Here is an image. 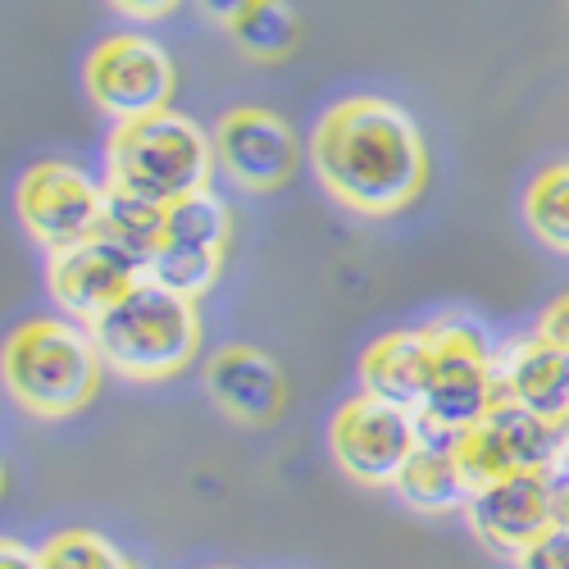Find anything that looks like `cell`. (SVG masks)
Segmentation results:
<instances>
[{
	"instance_id": "6da1fadb",
	"label": "cell",
	"mask_w": 569,
	"mask_h": 569,
	"mask_svg": "<svg viewBox=\"0 0 569 569\" xmlns=\"http://www.w3.org/2000/svg\"><path fill=\"white\" fill-rule=\"evenodd\" d=\"M310 164L328 197L365 219L406 210L429 178L419 123L383 97H347L328 106L310 137Z\"/></svg>"
},
{
	"instance_id": "7a4b0ae2",
	"label": "cell",
	"mask_w": 569,
	"mask_h": 569,
	"mask_svg": "<svg viewBox=\"0 0 569 569\" xmlns=\"http://www.w3.org/2000/svg\"><path fill=\"white\" fill-rule=\"evenodd\" d=\"M101 351L91 328H78L69 319H28L19 323L6 351H0V383L10 397L41 415V419H64L78 415L101 388Z\"/></svg>"
},
{
	"instance_id": "3957f363",
	"label": "cell",
	"mask_w": 569,
	"mask_h": 569,
	"mask_svg": "<svg viewBox=\"0 0 569 569\" xmlns=\"http://www.w3.org/2000/svg\"><path fill=\"white\" fill-rule=\"evenodd\" d=\"M97 338L101 360L132 378V383H160L182 373L201 351V315L197 301H187L156 278H141L137 288L110 306L97 323H87Z\"/></svg>"
},
{
	"instance_id": "277c9868",
	"label": "cell",
	"mask_w": 569,
	"mask_h": 569,
	"mask_svg": "<svg viewBox=\"0 0 569 569\" xmlns=\"http://www.w3.org/2000/svg\"><path fill=\"white\" fill-rule=\"evenodd\" d=\"M214 173V137L201 132L178 110H160L147 119L119 123L110 137V182L173 206L192 192H210Z\"/></svg>"
},
{
	"instance_id": "5b68a950",
	"label": "cell",
	"mask_w": 569,
	"mask_h": 569,
	"mask_svg": "<svg viewBox=\"0 0 569 569\" xmlns=\"http://www.w3.org/2000/svg\"><path fill=\"white\" fill-rule=\"evenodd\" d=\"M429 342H433L429 392H423V406L415 415L423 429L460 438L501 401L497 397V351L483 338V328L469 319L429 323Z\"/></svg>"
},
{
	"instance_id": "8992f818",
	"label": "cell",
	"mask_w": 569,
	"mask_h": 569,
	"mask_svg": "<svg viewBox=\"0 0 569 569\" xmlns=\"http://www.w3.org/2000/svg\"><path fill=\"white\" fill-rule=\"evenodd\" d=\"M565 438H569V423H551L515 401H497L473 429H465L456 438V460L465 469L469 488L479 492V488L510 479V473H525V469L551 473L565 451Z\"/></svg>"
},
{
	"instance_id": "52a82bcc",
	"label": "cell",
	"mask_w": 569,
	"mask_h": 569,
	"mask_svg": "<svg viewBox=\"0 0 569 569\" xmlns=\"http://www.w3.org/2000/svg\"><path fill=\"white\" fill-rule=\"evenodd\" d=\"M82 82H87L91 106H101L119 123H132V119L169 110L173 60L151 37L119 32L91 46V56L82 64Z\"/></svg>"
},
{
	"instance_id": "ba28073f",
	"label": "cell",
	"mask_w": 569,
	"mask_h": 569,
	"mask_svg": "<svg viewBox=\"0 0 569 569\" xmlns=\"http://www.w3.org/2000/svg\"><path fill=\"white\" fill-rule=\"evenodd\" d=\"M328 442H333L338 465L356 483L392 488L397 473L406 469V460L419 447V415L406 406H392L383 397L360 392L333 415Z\"/></svg>"
},
{
	"instance_id": "9c48e42d",
	"label": "cell",
	"mask_w": 569,
	"mask_h": 569,
	"mask_svg": "<svg viewBox=\"0 0 569 569\" xmlns=\"http://www.w3.org/2000/svg\"><path fill=\"white\" fill-rule=\"evenodd\" d=\"M101 201H106V187H97L82 169L64 160L32 164L14 192L19 219L46 256L69 251L87 242V237H101Z\"/></svg>"
},
{
	"instance_id": "30bf717a",
	"label": "cell",
	"mask_w": 569,
	"mask_h": 569,
	"mask_svg": "<svg viewBox=\"0 0 569 569\" xmlns=\"http://www.w3.org/2000/svg\"><path fill=\"white\" fill-rule=\"evenodd\" d=\"M147 264L123 247H114L110 237H87V242L46 256V288H51L56 306L73 319L97 323L110 306H119L141 278H147Z\"/></svg>"
},
{
	"instance_id": "8fae6325",
	"label": "cell",
	"mask_w": 569,
	"mask_h": 569,
	"mask_svg": "<svg viewBox=\"0 0 569 569\" xmlns=\"http://www.w3.org/2000/svg\"><path fill=\"white\" fill-rule=\"evenodd\" d=\"M297 160L301 141L288 128V119H278L273 110L237 106L214 128V164L242 192H278L297 173Z\"/></svg>"
},
{
	"instance_id": "7c38bea8",
	"label": "cell",
	"mask_w": 569,
	"mask_h": 569,
	"mask_svg": "<svg viewBox=\"0 0 569 569\" xmlns=\"http://www.w3.org/2000/svg\"><path fill=\"white\" fill-rule=\"evenodd\" d=\"M465 515H469V529L479 533L492 551L519 556L560 519L556 483H551V473H542V469L510 473V479H497V483L473 492Z\"/></svg>"
},
{
	"instance_id": "4fadbf2b",
	"label": "cell",
	"mask_w": 569,
	"mask_h": 569,
	"mask_svg": "<svg viewBox=\"0 0 569 569\" xmlns=\"http://www.w3.org/2000/svg\"><path fill=\"white\" fill-rule=\"evenodd\" d=\"M206 392L228 419L260 429V423H273L282 415L288 378L260 347H223L206 365Z\"/></svg>"
},
{
	"instance_id": "5bb4252c",
	"label": "cell",
	"mask_w": 569,
	"mask_h": 569,
	"mask_svg": "<svg viewBox=\"0 0 569 569\" xmlns=\"http://www.w3.org/2000/svg\"><path fill=\"white\" fill-rule=\"evenodd\" d=\"M497 397L551 423H569V356L542 333L506 342L497 351Z\"/></svg>"
},
{
	"instance_id": "9a60e30c",
	"label": "cell",
	"mask_w": 569,
	"mask_h": 569,
	"mask_svg": "<svg viewBox=\"0 0 569 569\" xmlns=\"http://www.w3.org/2000/svg\"><path fill=\"white\" fill-rule=\"evenodd\" d=\"M429 369H433V342L429 328H397L383 333L360 360V383L369 397H383L392 406L419 410L429 392Z\"/></svg>"
},
{
	"instance_id": "2e32d148",
	"label": "cell",
	"mask_w": 569,
	"mask_h": 569,
	"mask_svg": "<svg viewBox=\"0 0 569 569\" xmlns=\"http://www.w3.org/2000/svg\"><path fill=\"white\" fill-rule=\"evenodd\" d=\"M392 488L401 492L406 506L429 510V515L465 510L469 497H473L465 469L456 460V438L451 433H438V429H423V423H419V447L406 460V469L397 473Z\"/></svg>"
},
{
	"instance_id": "e0dca14e",
	"label": "cell",
	"mask_w": 569,
	"mask_h": 569,
	"mask_svg": "<svg viewBox=\"0 0 569 569\" xmlns=\"http://www.w3.org/2000/svg\"><path fill=\"white\" fill-rule=\"evenodd\" d=\"M164 210L160 201L132 192L123 182H106V201H101V237H110L114 247L151 260L164 242ZM151 269V264H147Z\"/></svg>"
},
{
	"instance_id": "ac0fdd59",
	"label": "cell",
	"mask_w": 569,
	"mask_h": 569,
	"mask_svg": "<svg viewBox=\"0 0 569 569\" xmlns=\"http://www.w3.org/2000/svg\"><path fill=\"white\" fill-rule=\"evenodd\" d=\"M228 37L251 60H288L301 41V19L288 0H256V6L228 23Z\"/></svg>"
},
{
	"instance_id": "d6986e66",
	"label": "cell",
	"mask_w": 569,
	"mask_h": 569,
	"mask_svg": "<svg viewBox=\"0 0 569 569\" xmlns=\"http://www.w3.org/2000/svg\"><path fill=\"white\" fill-rule=\"evenodd\" d=\"M525 219L542 247L569 256V160L538 169L525 192Z\"/></svg>"
},
{
	"instance_id": "ffe728a7",
	"label": "cell",
	"mask_w": 569,
	"mask_h": 569,
	"mask_svg": "<svg viewBox=\"0 0 569 569\" xmlns=\"http://www.w3.org/2000/svg\"><path fill=\"white\" fill-rule=\"evenodd\" d=\"M228 206L214 192H192L164 210V242L173 247H210V251H228ZM160 242V247H164Z\"/></svg>"
},
{
	"instance_id": "44dd1931",
	"label": "cell",
	"mask_w": 569,
	"mask_h": 569,
	"mask_svg": "<svg viewBox=\"0 0 569 569\" xmlns=\"http://www.w3.org/2000/svg\"><path fill=\"white\" fill-rule=\"evenodd\" d=\"M223 273V251H210V247H173L164 242L156 256H151V269L147 278H156L160 288L187 297V301H197L206 297L214 282Z\"/></svg>"
},
{
	"instance_id": "7402d4cb",
	"label": "cell",
	"mask_w": 569,
	"mask_h": 569,
	"mask_svg": "<svg viewBox=\"0 0 569 569\" xmlns=\"http://www.w3.org/2000/svg\"><path fill=\"white\" fill-rule=\"evenodd\" d=\"M41 569H132L128 556L91 529H64L37 551Z\"/></svg>"
},
{
	"instance_id": "603a6c76",
	"label": "cell",
	"mask_w": 569,
	"mask_h": 569,
	"mask_svg": "<svg viewBox=\"0 0 569 569\" xmlns=\"http://www.w3.org/2000/svg\"><path fill=\"white\" fill-rule=\"evenodd\" d=\"M515 565L519 569H569V519H556L538 542H529L515 556Z\"/></svg>"
},
{
	"instance_id": "cb8c5ba5",
	"label": "cell",
	"mask_w": 569,
	"mask_h": 569,
	"mask_svg": "<svg viewBox=\"0 0 569 569\" xmlns=\"http://www.w3.org/2000/svg\"><path fill=\"white\" fill-rule=\"evenodd\" d=\"M538 333H542L551 347H560V351L569 356V292H565V297H556V301L542 310Z\"/></svg>"
},
{
	"instance_id": "d4e9b609",
	"label": "cell",
	"mask_w": 569,
	"mask_h": 569,
	"mask_svg": "<svg viewBox=\"0 0 569 569\" xmlns=\"http://www.w3.org/2000/svg\"><path fill=\"white\" fill-rule=\"evenodd\" d=\"M110 6L128 19H141V23H151V19H164L169 10H178L182 0H110Z\"/></svg>"
},
{
	"instance_id": "484cf974",
	"label": "cell",
	"mask_w": 569,
	"mask_h": 569,
	"mask_svg": "<svg viewBox=\"0 0 569 569\" xmlns=\"http://www.w3.org/2000/svg\"><path fill=\"white\" fill-rule=\"evenodd\" d=\"M197 6H201V14L206 19H214V23H232V19H242L251 6H256V0H197Z\"/></svg>"
},
{
	"instance_id": "4316f807",
	"label": "cell",
	"mask_w": 569,
	"mask_h": 569,
	"mask_svg": "<svg viewBox=\"0 0 569 569\" xmlns=\"http://www.w3.org/2000/svg\"><path fill=\"white\" fill-rule=\"evenodd\" d=\"M0 569H41L37 551L14 542V538H0Z\"/></svg>"
},
{
	"instance_id": "83f0119b",
	"label": "cell",
	"mask_w": 569,
	"mask_h": 569,
	"mask_svg": "<svg viewBox=\"0 0 569 569\" xmlns=\"http://www.w3.org/2000/svg\"><path fill=\"white\" fill-rule=\"evenodd\" d=\"M551 483H556V506H560V515L569 510V438H565V451H560V460H556V469H551Z\"/></svg>"
},
{
	"instance_id": "f1b7e54d",
	"label": "cell",
	"mask_w": 569,
	"mask_h": 569,
	"mask_svg": "<svg viewBox=\"0 0 569 569\" xmlns=\"http://www.w3.org/2000/svg\"><path fill=\"white\" fill-rule=\"evenodd\" d=\"M0 492H6V469H0Z\"/></svg>"
},
{
	"instance_id": "f546056e",
	"label": "cell",
	"mask_w": 569,
	"mask_h": 569,
	"mask_svg": "<svg viewBox=\"0 0 569 569\" xmlns=\"http://www.w3.org/2000/svg\"><path fill=\"white\" fill-rule=\"evenodd\" d=\"M560 519H569V510H565V515H560Z\"/></svg>"
}]
</instances>
